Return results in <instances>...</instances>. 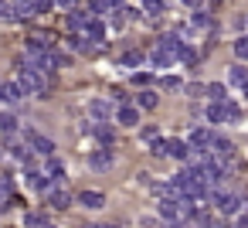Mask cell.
I'll use <instances>...</instances> for the list:
<instances>
[{
	"mask_svg": "<svg viewBox=\"0 0 248 228\" xmlns=\"http://www.w3.org/2000/svg\"><path fill=\"white\" fill-rule=\"evenodd\" d=\"M17 82L28 89V96H48V79H45V72H38L31 62H24V58H17Z\"/></svg>",
	"mask_w": 248,
	"mask_h": 228,
	"instance_id": "6da1fadb",
	"label": "cell"
},
{
	"mask_svg": "<svg viewBox=\"0 0 248 228\" xmlns=\"http://www.w3.org/2000/svg\"><path fill=\"white\" fill-rule=\"evenodd\" d=\"M211 201L217 204V211L228 218V214H238L241 211V194H228V191H211Z\"/></svg>",
	"mask_w": 248,
	"mask_h": 228,
	"instance_id": "7a4b0ae2",
	"label": "cell"
},
{
	"mask_svg": "<svg viewBox=\"0 0 248 228\" xmlns=\"http://www.w3.org/2000/svg\"><path fill=\"white\" fill-rule=\"evenodd\" d=\"M24 140H28L31 153H41V157H51V153H55V143H51L48 136H41L38 130H28V133H24Z\"/></svg>",
	"mask_w": 248,
	"mask_h": 228,
	"instance_id": "3957f363",
	"label": "cell"
},
{
	"mask_svg": "<svg viewBox=\"0 0 248 228\" xmlns=\"http://www.w3.org/2000/svg\"><path fill=\"white\" fill-rule=\"evenodd\" d=\"M34 14V4H31V0H11V4H7V21H28Z\"/></svg>",
	"mask_w": 248,
	"mask_h": 228,
	"instance_id": "277c9868",
	"label": "cell"
},
{
	"mask_svg": "<svg viewBox=\"0 0 248 228\" xmlns=\"http://www.w3.org/2000/svg\"><path fill=\"white\" fill-rule=\"evenodd\" d=\"M180 48H184V38H180V34H160V38H156V51H163V55H170V58H177Z\"/></svg>",
	"mask_w": 248,
	"mask_h": 228,
	"instance_id": "5b68a950",
	"label": "cell"
},
{
	"mask_svg": "<svg viewBox=\"0 0 248 228\" xmlns=\"http://www.w3.org/2000/svg\"><path fill=\"white\" fill-rule=\"evenodd\" d=\"M45 197H48V204H51V208H58V211H65V208L72 204V194L65 191V184H51V191H48Z\"/></svg>",
	"mask_w": 248,
	"mask_h": 228,
	"instance_id": "8992f818",
	"label": "cell"
},
{
	"mask_svg": "<svg viewBox=\"0 0 248 228\" xmlns=\"http://www.w3.org/2000/svg\"><path fill=\"white\" fill-rule=\"evenodd\" d=\"M89 21H92L89 11H75V7L68 11V31H72V34H82V31L89 28Z\"/></svg>",
	"mask_w": 248,
	"mask_h": 228,
	"instance_id": "52a82bcc",
	"label": "cell"
},
{
	"mask_svg": "<svg viewBox=\"0 0 248 228\" xmlns=\"http://www.w3.org/2000/svg\"><path fill=\"white\" fill-rule=\"evenodd\" d=\"M211 140H214V133H211V130H204V126H194V130H190V136H187V143H190L194 150H207V147H211Z\"/></svg>",
	"mask_w": 248,
	"mask_h": 228,
	"instance_id": "ba28073f",
	"label": "cell"
},
{
	"mask_svg": "<svg viewBox=\"0 0 248 228\" xmlns=\"http://www.w3.org/2000/svg\"><path fill=\"white\" fill-rule=\"evenodd\" d=\"M0 96H4V102H21V99L28 96V89L14 79V82H4V85H0Z\"/></svg>",
	"mask_w": 248,
	"mask_h": 228,
	"instance_id": "9c48e42d",
	"label": "cell"
},
{
	"mask_svg": "<svg viewBox=\"0 0 248 228\" xmlns=\"http://www.w3.org/2000/svg\"><path fill=\"white\" fill-rule=\"evenodd\" d=\"M41 170H45V177H48L51 184H65V167H62L55 157H45V167H41Z\"/></svg>",
	"mask_w": 248,
	"mask_h": 228,
	"instance_id": "30bf717a",
	"label": "cell"
},
{
	"mask_svg": "<svg viewBox=\"0 0 248 228\" xmlns=\"http://www.w3.org/2000/svg\"><path fill=\"white\" fill-rule=\"evenodd\" d=\"M116 123H119V126H136V123H140V109L123 102V106L116 109Z\"/></svg>",
	"mask_w": 248,
	"mask_h": 228,
	"instance_id": "8fae6325",
	"label": "cell"
},
{
	"mask_svg": "<svg viewBox=\"0 0 248 228\" xmlns=\"http://www.w3.org/2000/svg\"><path fill=\"white\" fill-rule=\"evenodd\" d=\"M89 113H92L95 123H106V119L112 116V106H109L106 99H92V102H89Z\"/></svg>",
	"mask_w": 248,
	"mask_h": 228,
	"instance_id": "7c38bea8",
	"label": "cell"
},
{
	"mask_svg": "<svg viewBox=\"0 0 248 228\" xmlns=\"http://www.w3.org/2000/svg\"><path fill=\"white\" fill-rule=\"evenodd\" d=\"M167 157L187 160V157H190V143H184V140H167Z\"/></svg>",
	"mask_w": 248,
	"mask_h": 228,
	"instance_id": "4fadbf2b",
	"label": "cell"
},
{
	"mask_svg": "<svg viewBox=\"0 0 248 228\" xmlns=\"http://www.w3.org/2000/svg\"><path fill=\"white\" fill-rule=\"evenodd\" d=\"M89 167H92V170H109V167H112V153H109V147H106V150H95V153L89 157Z\"/></svg>",
	"mask_w": 248,
	"mask_h": 228,
	"instance_id": "5bb4252c",
	"label": "cell"
},
{
	"mask_svg": "<svg viewBox=\"0 0 248 228\" xmlns=\"http://www.w3.org/2000/svg\"><path fill=\"white\" fill-rule=\"evenodd\" d=\"M78 204L95 211V208H102V204H106V194H102V191H82V194H78Z\"/></svg>",
	"mask_w": 248,
	"mask_h": 228,
	"instance_id": "9a60e30c",
	"label": "cell"
},
{
	"mask_svg": "<svg viewBox=\"0 0 248 228\" xmlns=\"http://www.w3.org/2000/svg\"><path fill=\"white\" fill-rule=\"evenodd\" d=\"M82 34H85V38H89V41H95V45H102V41H106V24H102V21H95V17H92V21H89V28H85V31H82Z\"/></svg>",
	"mask_w": 248,
	"mask_h": 228,
	"instance_id": "2e32d148",
	"label": "cell"
},
{
	"mask_svg": "<svg viewBox=\"0 0 248 228\" xmlns=\"http://www.w3.org/2000/svg\"><path fill=\"white\" fill-rule=\"evenodd\" d=\"M68 45H72L75 51H82V55H92V51H99V45H95V41H89L85 34H72V38H68Z\"/></svg>",
	"mask_w": 248,
	"mask_h": 228,
	"instance_id": "e0dca14e",
	"label": "cell"
},
{
	"mask_svg": "<svg viewBox=\"0 0 248 228\" xmlns=\"http://www.w3.org/2000/svg\"><path fill=\"white\" fill-rule=\"evenodd\" d=\"M89 130H92V136H95L99 143H106V147H112V140H116V133H112V126H106V123H92Z\"/></svg>",
	"mask_w": 248,
	"mask_h": 228,
	"instance_id": "ac0fdd59",
	"label": "cell"
},
{
	"mask_svg": "<svg viewBox=\"0 0 248 228\" xmlns=\"http://www.w3.org/2000/svg\"><path fill=\"white\" fill-rule=\"evenodd\" d=\"M119 65H123V68H140V65H143V51H136V48H129V51H123V58H119Z\"/></svg>",
	"mask_w": 248,
	"mask_h": 228,
	"instance_id": "d6986e66",
	"label": "cell"
},
{
	"mask_svg": "<svg viewBox=\"0 0 248 228\" xmlns=\"http://www.w3.org/2000/svg\"><path fill=\"white\" fill-rule=\"evenodd\" d=\"M163 11H167V4H163V0H143V14L146 17H163Z\"/></svg>",
	"mask_w": 248,
	"mask_h": 228,
	"instance_id": "ffe728a7",
	"label": "cell"
},
{
	"mask_svg": "<svg viewBox=\"0 0 248 228\" xmlns=\"http://www.w3.org/2000/svg\"><path fill=\"white\" fill-rule=\"evenodd\" d=\"M207 123H228V116H224V102H211L207 106Z\"/></svg>",
	"mask_w": 248,
	"mask_h": 228,
	"instance_id": "44dd1931",
	"label": "cell"
},
{
	"mask_svg": "<svg viewBox=\"0 0 248 228\" xmlns=\"http://www.w3.org/2000/svg\"><path fill=\"white\" fill-rule=\"evenodd\" d=\"M228 79H231V85H248V68L245 65H231V72H228Z\"/></svg>",
	"mask_w": 248,
	"mask_h": 228,
	"instance_id": "7402d4cb",
	"label": "cell"
},
{
	"mask_svg": "<svg viewBox=\"0 0 248 228\" xmlns=\"http://www.w3.org/2000/svg\"><path fill=\"white\" fill-rule=\"evenodd\" d=\"M207 99H211V102H224V99H228V89H224L221 82H211V85H207Z\"/></svg>",
	"mask_w": 248,
	"mask_h": 228,
	"instance_id": "603a6c76",
	"label": "cell"
},
{
	"mask_svg": "<svg viewBox=\"0 0 248 228\" xmlns=\"http://www.w3.org/2000/svg\"><path fill=\"white\" fill-rule=\"evenodd\" d=\"M14 130H17V116H14V113H0V133L11 136Z\"/></svg>",
	"mask_w": 248,
	"mask_h": 228,
	"instance_id": "cb8c5ba5",
	"label": "cell"
},
{
	"mask_svg": "<svg viewBox=\"0 0 248 228\" xmlns=\"http://www.w3.org/2000/svg\"><path fill=\"white\" fill-rule=\"evenodd\" d=\"M173 62H177V58H170V55H163V51H156V48H153V55H150V65H153V68H167V65H173Z\"/></svg>",
	"mask_w": 248,
	"mask_h": 228,
	"instance_id": "d4e9b609",
	"label": "cell"
},
{
	"mask_svg": "<svg viewBox=\"0 0 248 228\" xmlns=\"http://www.w3.org/2000/svg\"><path fill=\"white\" fill-rule=\"evenodd\" d=\"M177 62H184L187 68H194V65H197V51H194L190 45H184V48H180V55H177Z\"/></svg>",
	"mask_w": 248,
	"mask_h": 228,
	"instance_id": "484cf974",
	"label": "cell"
},
{
	"mask_svg": "<svg viewBox=\"0 0 248 228\" xmlns=\"http://www.w3.org/2000/svg\"><path fill=\"white\" fill-rule=\"evenodd\" d=\"M136 109H156V92H140L136 96Z\"/></svg>",
	"mask_w": 248,
	"mask_h": 228,
	"instance_id": "4316f807",
	"label": "cell"
},
{
	"mask_svg": "<svg viewBox=\"0 0 248 228\" xmlns=\"http://www.w3.org/2000/svg\"><path fill=\"white\" fill-rule=\"evenodd\" d=\"M24 225H28V228H45L48 221H45V214H38V211H28V214H24Z\"/></svg>",
	"mask_w": 248,
	"mask_h": 228,
	"instance_id": "83f0119b",
	"label": "cell"
},
{
	"mask_svg": "<svg viewBox=\"0 0 248 228\" xmlns=\"http://www.w3.org/2000/svg\"><path fill=\"white\" fill-rule=\"evenodd\" d=\"M190 24H194V28H211V17H207L204 11H194V17H190Z\"/></svg>",
	"mask_w": 248,
	"mask_h": 228,
	"instance_id": "f1b7e54d",
	"label": "cell"
},
{
	"mask_svg": "<svg viewBox=\"0 0 248 228\" xmlns=\"http://www.w3.org/2000/svg\"><path fill=\"white\" fill-rule=\"evenodd\" d=\"M224 116H228V123H238V116H241V113H238V106H234L231 99H224Z\"/></svg>",
	"mask_w": 248,
	"mask_h": 228,
	"instance_id": "f546056e",
	"label": "cell"
},
{
	"mask_svg": "<svg viewBox=\"0 0 248 228\" xmlns=\"http://www.w3.org/2000/svg\"><path fill=\"white\" fill-rule=\"evenodd\" d=\"M160 85H163V89H184V82H180L177 75H163V79H160Z\"/></svg>",
	"mask_w": 248,
	"mask_h": 228,
	"instance_id": "4dcf8cb0",
	"label": "cell"
},
{
	"mask_svg": "<svg viewBox=\"0 0 248 228\" xmlns=\"http://www.w3.org/2000/svg\"><path fill=\"white\" fill-rule=\"evenodd\" d=\"M31 4H34V14H48L55 7V0H31Z\"/></svg>",
	"mask_w": 248,
	"mask_h": 228,
	"instance_id": "1f68e13d",
	"label": "cell"
},
{
	"mask_svg": "<svg viewBox=\"0 0 248 228\" xmlns=\"http://www.w3.org/2000/svg\"><path fill=\"white\" fill-rule=\"evenodd\" d=\"M234 55H238V58H248V34L234 41Z\"/></svg>",
	"mask_w": 248,
	"mask_h": 228,
	"instance_id": "d6a6232c",
	"label": "cell"
},
{
	"mask_svg": "<svg viewBox=\"0 0 248 228\" xmlns=\"http://www.w3.org/2000/svg\"><path fill=\"white\" fill-rule=\"evenodd\" d=\"M187 96H194V99H201V96H207V85H201V82H194V85H187Z\"/></svg>",
	"mask_w": 248,
	"mask_h": 228,
	"instance_id": "836d02e7",
	"label": "cell"
},
{
	"mask_svg": "<svg viewBox=\"0 0 248 228\" xmlns=\"http://www.w3.org/2000/svg\"><path fill=\"white\" fill-rule=\"evenodd\" d=\"M150 150H153V157H167V140H153Z\"/></svg>",
	"mask_w": 248,
	"mask_h": 228,
	"instance_id": "e575fe53",
	"label": "cell"
},
{
	"mask_svg": "<svg viewBox=\"0 0 248 228\" xmlns=\"http://www.w3.org/2000/svg\"><path fill=\"white\" fill-rule=\"evenodd\" d=\"M140 136H143V143H153V140H160L153 126H143V130H140Z\"/></svg>",
	"mask_w": 248,
	"mask_h": 228,
	"instance_id": "d590c367",
	"label": "cell"
},
{
	"mask_svg": "<svg viewBox=\"0 0 248 228\" xmlns=\"http://www.w3.org/2000/svg\"><path fill=\"white\" fill-rule=\"evenodd\" d=\"M123 17H129V21H140V17H143V11H136V7H123Z\"/></svg>",
	"mask_w": 248,
	"mask_h": 228,
	"instance_id": "8d00e7d4",
	"label": "cell"
},
{
	"mask_svg": "<svg viewBox=\"0 0 248 228\" xmlns=\"http://www.w3.org/2000/svg\"><path fill=\"white\" fill-rule=\"evenodd\" d=\"M180 4H184L187 11H201V7H204V0H180Z\"/></svg>",
	"mask_w": 248,
	"mask_h": 228,
	"instance_id": "74e56055",
	"label": "cell"
},
{
	"mask_svg": "<svg viewBox=\"0 0 248 228\" xmlns=\"http://www.w3.org/2000/svg\"><path fill=\"white\" fill-rule=\"evenodd\" d=\"M133 82H136V85H146V82H150V75H146V72H136V75H133Z\"/></svg>",
	"mask_w": 248,
	"mask_h": 228,
	"instance_id": "f35d334b",
	"label": "cell"
},
{
	"mask_svg": "<svg viewBox=\"0 0 248 228\" xmlns=\"http://www.w3.org/2000/svg\"><path fill=\"white\" fill-rule=\"evenodd\" d=\"M55 4H58V7H65V11H72V7L78 4V0H55Z\"/></svg>",
	"mask_w": 248,
	"mask_h": 228,
	"instance_id": "ab89813d",
	"label": "cell"
},
{
	"mask_svg": "<svg viewBox=\"0 0 248 228\" xmlns=\"http://www.w3.org/2000/svg\"><path fill=\"white\" fill-rule=\"evenodd\" d=\"M234 228H248V214H241V218H238V225H234Z\"/></svg>",
	"mask_w": 248,
	"mask_h": 228,
	"instance_id": "60d3db41",
	"label": "cell"
},
{
	"mask_svg": "<svg viewBox=\"0 0 248 228\" xmlns=\"http://www.w3.org/2000/svg\"><path fill=\"white\" fill-rule=\"evenodd\" d=\"M167 228H184V221H167Z\"/></svg>",
	"mask_w": 248,
	"mask_h": 228,
	"instance_id": "b9f144b4",
	"label": "cell"
},
{
	"mask_svg": "<svg viewBox=\"0 0 248 228\" xmlns=\"http://www.w3.org/2000/svg\"><path fill=\"white\" fill-rule=\"evenodd\" d=\"M241 92H245V99H248V85H245V89H241Z\"/></svg>",
	"mask_w": 248,
	"mask_h": 228,
	"instance_id": "7bdbcfd3",
	"label": "cell"
},
{
	"mask_svg": "<svg viewBox=\"0 0 248 228\" xmlns=\"http://www.w3.org/2000/svg\"><path fill=\"white\" fill-rule=\"evenodd\" d=\"M241 24H245V28H248V14H245V21H241Z\"/></svg>",
	"mask_w": 248,
	"mask_h": 228,
	"instance_id": "ee69618b",
	"label": "cell"
},
{
	"mask_svg": "<svg viewBox=\"0 0 248 228\" xmlns=\"http://www.w3.org/2000/svg\"><path fill=\"white\" fill-rule=\"evenodd\" d=\"M102 228H119V225H102Z\"/></svg>",
	"mask_w": 248,
	"mask_h": 228,
	"instance_id": "f6af8a7d",
	"label": "cell"
},
{
	"mask_svg": "<svg viewBox=\"0 0 248 228\" xmlns=\"http://www.w3.org/2000/svg\"><path fill=\"white\" fill-rule=\"evenodd\" d=\"M45 228H55V225H45Z\"/></svg>",
	"mask_w": 248,
	"mask_h": 228,
	"instance_id": "bcb514c9",
	"label": "cell"
},
{
	"mask_svg": "<svg viewBox=\"0 0 248 228\" xmlns=\"http://www.w3.org/2000/svg\"><path fill=\"white\" fill-rule=\"evenodd\" d=\"M0 99H4V96H0Z\"/></svg>",
	"mask_w": 248,
	"mask_h": 228,
	"instance_id": "7dc6e473",
	"label": "cell"
}]
</instances>
